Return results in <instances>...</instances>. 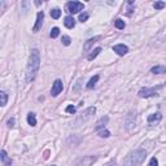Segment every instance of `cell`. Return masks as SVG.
<instances>
[{"label": "cell", "mask_w": 166, "mask_h": 166, "mask_svg": "<svg viewBox=\"0 0 166 166\" xmlns=\"http://www.w3.org/2000/svg\"><path fill=\"white\" fill-rule=\"evenodd\" d=\"M139 97H152V96H157V91L156 88H148V87H144L138 92Z\"/></svg>", "instance_id": "5"}, {"label": "cell", "mask_w": 166, "mask_h": 166, "mask_svg": "<svg viewBox=\"0 0 166 166\" xmlns=\"http://www.w3.org/2000/svg\"><path fill=\"white\" fill-rule=\"evenodd\" d=\"M2 162H3V166H11L12 165V160L8 157V155H7V152L4 149L2 150Z\"/></svg>", "instance_id": "14"}, {"label": "cell", "mask_w": 166, "mask_h": 166, "mask_svg": "<svg viewBox=\"0 0 166 166\" xmlns=\"http://www.w3.org/2000/svg\"><path fill=\"white\" fill-rule=\"evenodd\" d=\"M52 166H55V165H52Z\"/></svg>", "instance_id": "29"}, {"label": "cell", "mask_w": 166, "mask_h": 166, "mask_svg": "<svg viewBox=\"0 0 166 166\" xmlns=\"http://www.w3.org/2000/svg\"><path fill=\"white\" fill-rule=\"evenodd\" d=\"M64 25L66 26L68 29H73L75 26V20L71 17V16H68V17H65L64 20Z\"/></svg>", "instance_id": "13"}, {"label": "cell", "mask_w": 166, "mask_h": 166, "mask_svg": "<svg viewBox=\"0 0 166 166\" xmlns=\"http://www.w3.org/2000/svg\"><path fill=\"white\" fill-rule=\"evenodd\" d=\"M27 123L30 126H37V117H35L34 113H29L27 114Z\"/></svg>", "instance_id": "15"}, {"label": "cell", "mask_w": 166, "mask_h": 166, "mask_svg": "<svg viewBox=\"0 0 166 166\" xmlns=\"http://www.w3.org/2000/svg\"><path fill=\"white\" fill-rule=\"evenodd\" d=\"M97 81H99V75L92 77L90 81H88V83H87V88H88V90H92L93 87H95V84L97 83Z\"/></svg>", "instance_id": "17"}, {"label": "cell", "mask_w": 166, "mask_h": 166, "mask_svg": "<svg viewBox=\"0 0 166 166\" xmlns=\"http://www.w3.org/2000/svg\"><path fill=\"white\" fill-rule=\"evenodd\" d=\"M99 39H100V37H95V38H91V39H88L87 42L84 43V46H83V51H84V52H88L90 49H91V47L93 46V43H96Z\"/></svg>", "instance_id": "11"}, {"label": "cell", "mask_w": 166, "mask_h": 166, "mask_svg": "<svg viewBox=\"0 0 166 166\" xmlns=\"http://www.w3.org/2000/svg\"><path fill=\"white\" fill-rule=\"evenodd\" d=\"M161 119H162V114L161 113H153V114H150V115H148V118H147V121H148V125L149 126H155V125H158L161 122Z\"/></svg>", "instance_id": "7"}, {"label": "cell", "mask_w": 166, "mask_h": 166, "mask_svg": "<svg viewBox=\"0 0 166 166\" xmlns=\"http://www.w3.org/2000/svg\"><path fill=\"white\" fill-rule=\"evenodd\" d=\"M95 113H96V108H95V106L87 108V109H86L84 112H82V113L77 117V119H75V126H81V125L86 123V122H87Z\"/></svg>", "instance_id": "3"}, {"label": "cell", "mask_w": 166, "mask_h": 166, "mask_svg": "<svg viewBox=\"0 0 166 166\" xmlns=\"http://www.w3.org/2000/svg\"><path fill=\"white\" fill-rule=\"evenodd\" d=\"M146 157H147V152L144 149H135L127 155V157L123 161V165L125 166H140L143 161L146 160Z\"/></svg>", "instance_id": "2"}, {"label": "cell", "mask_w": 166, "mask_h": 166, "mask_svg": "<svg viewBox=\"0 0 166 166\" xmlns=\"http://www.w3.org/2000/svg\"><path fill=\"white\" fill-rule=\"evenodd\" d=\"M114 26L119 29V30H122V29H125V21H122L121 18H117L114 21Z\"/></svg>", "instance_id": "19"}, {"label": "cell", "mask_w": 166, "mask_h": 166, "mask_svg": "<svg viewBox=\"0 0 166 166\" xmlns=\"http://www.w3.org/2000/svg\"><path fill=\"white\" fill-rule=\"evenodd\" d=\"M60 16H61V11L60 9H52L51 11V17L52 18H55V20H57V18H60Z\"/></svg>", "instance_id": "20"}, {"label": "cell", "mask_w": 166, "mask_h": 166, "mask_svg": "<svg viewBox=\"0 0 166 166\" xmlns=\"http://www.w3.org/2000/svg\"><path fill=\"white\" fill-rule=\"evenodd\" d=\"M66 8H68V12L70 13H78L79 11H83L84 5L81 2H69L66 4Z\"/></svg>", "instance_id": "4"}, {"label": "cell", "mask_w": 166, "mask_h": 166, "mask_svg": "<svg viewBox=\"0 0 166 166\" xmlns=\"http://www.w3.org/2000/svg\"><path fill=\"white\" fill-rule=\"evenodd\" d=\"M113 51L117 53L118 56H125L128 52V47L125 46V44H117V46L113 47Z\"/></svg>", "instance_id": "9"}, {"label": "cell", "mask_w": 166, "mask_h": 166, "mask_svg": "<svg viewBox=\"0 0 166 166\" xmlns=\"http://www.w3.org/2000/svg\"><path fill=\"white\" fill-rule=\"evenodd\" d=\"M40 66V55L38 49H33L30 53V59H29V64L26 68V82L31 83L35 77H37V73L39 70Z\"/></svg>", "instance_id": "1"}, {"label": "cell", "mask_w": 166, "mask_h": 166, "mask_svg": "<svg viewBox=\"0 0 166 166\" xmlns=\"http://www.w3.org/2000/svg\"><path fill=\"white\" fill-rule=\"evenodd\" d=\"M13 126H14V118H9V119H8V127L12 128Z\"/></svg>", "instance_id": "28"}, {"label": "cell", "mask_w": 166, "mask_h": 166, "mask_svg": "<svg viewBox=\"0 0 166 166\" xmlns=\"http://www.w3.org/2000/svg\"><path fill=\"white\" fill-rule=\"evenodd\" d=\"M61 42H62V44H64V46H70L71 39H70V37H68V35H64L62 39H61Z\"/></svg>", "instance_id": "22"}, {"label": "cell", "mask_w": 166, "mask_h": 166, "mask_svg": "<svg viewBox=\"0 0 166 166\" xmlns=\"http://www.w3.org/2000/svg\"><path fill=\"white\" fill-rule=\"evenodd\" d=\"M100 52H101V48H100V47H97V48H95V49H93V51L87 56V60H90V61H92L93 59H96V57L99 56V53Z\"/></svg>", "instance_id": "16"}, {"label": "cell", "mask_w": 166, "mask_h": 166, "mask_svg": "<svg viewBox=\"0 0 166 166\" xmlns=\"http://www.w3.org/2000/svg\"><path fill=\"white\" fill-rule=\"evenodd\" d=\"M75 110H77V108H75L74 105H69V106H66V113L74 114V113H75Z\"/></svg>", "instance_id": "26"}, {"label": "cell", "mask_w": 166, "mask_h": 166, "mask_svg": "<svg viewBox=\"0 0 166 166\" xmlns=\"http://www.w3.org/2000/svg\"><path fill=\"white\" fill-rule=\"evenodd\" d=\"M99 135L101 136V138H109L110 132L108 131V130H101V131H99Z\"/></svg>", "instance_id": "25"}, {"label": "cell", "mask_w": 166, "mask_h": 166, "mask_svg": "<svg viewBox=\"0 0 166 166\" xmlns=\"http://www.w3.org/2000/svg\"><path fill=\"white\" fill-rule=\"evenodd\" d=\"M148 166H158V161H157V158L153 157V158H150V161H149V165Z\"/></svg>", "instance_id": "27"}, {"label": "cell", "mask_w": 166, "mask_h": 166, "mask_svg": "<svg viewBox=\"0 0 166 166\" xmlns=\"http://www.w3.org/2000/svg\"><path fill=\"white\" fill-rule=\"evenodd\" d=\"M165 3L164 2H156L155 4H153V7H155V9H162V8H165Z\"/></svg>", "instance_id": "24"}, {"label": "cell", "mask_w": 166, "mask_h": 166, "mask_svg": "<svg viewBox=\"0 0 166 166\" xmlns=\"http://www.w3.org/2000/svg\"><path fill=\"white\" fill-rule=\"evenodd\" d=\"M60 35V29L59 27H53L52 30H51V38H57Z\"/></svg>", "instance_id": "21"}, {"label": "cell", "mask_w": 166, "mask_h": 166, "mask_svg": "<svg viewBox=\"0 0 166 166\" xmlns=\"http://www.w3.org/2000/svg\"><path fill=\"white\" fill-rule=\"evenodd\" d=\"M43 20H44V13H43V12H39V13L37 14V22H35V25H34V27H33V31H34V33H38L40 29H42Z\"/></svg>", "instance_id": "8"}, {"label": "cell", "mask_w": 166, "mask_h": 166, "mask_svg": "<svg viewBox=\"0 0 166 166\" xmlns=\"http://www.w3.org/2000/svg\"><path fill=\"white\" fill-rule=\"evenodd\" d=\"M153 74H165L166 73V65H156L150 69Z\"/></svg>", "instance_id": "12"}, {"label": "cell", "mask_w": 166, "mask_h": 166, "mask_svg": "<svg viewBox=\"0 0 166 166\" xmlns=\"http://www.w3.org/2000/svg\"><path fill=\"white\" fill-rule=\"evenodd\" d=\"M88 20V13H81L79 14V21H81V22H86V21Z\"/></svg>", "instance_id": "23"}, {"label": "cell", "mask_w": 166, "mask_h": 166, "mask_svg": "<svg viewBox=\"0 0 166 166\" xmlns=\"http://www.w3.org/2000/svg\"><path fill=\"white\" fill-rule=\"evenodd\" d=\"M7 100H8V96H7V93L4 91H2L0 92V105L5 106L7 105Z\"/></svg>", "instance_id": "18"}, {"label": "cell", "mask_w": 166, "mask_h": 166, "mask_svg": "<svg viewBox=\"0 0 166 166\" xmlns=\"http://www.w3.org/2000/svg\"><path fill=\"white\" fill-rule=\"evenodd\" d=\"M64 88V86H62V81L61 79H56V81L53 82L52 84V90H51V93H52V96H59L61 91Z\"/></svg>", "instance_id": "6"}, {"label": "cell", "mask_w": 166, "mask_h": 166, "mask_svg": "<svg viewBox=\"0 0 166 166\" xmlns=\"http://www.w3.org/2000/svg\"><path fill=\"white\" fill-rule=\"evenodd\" d=\"M108 121H109V117L108 115H104V117H101L97 122H96V126H95V130L96 131H100L101 128L105 127V125L108 123Z\"/></svg>", "instance_id": "10"}]
</instances>
